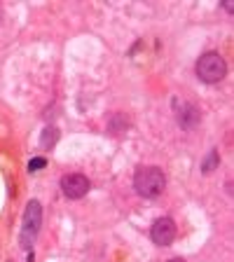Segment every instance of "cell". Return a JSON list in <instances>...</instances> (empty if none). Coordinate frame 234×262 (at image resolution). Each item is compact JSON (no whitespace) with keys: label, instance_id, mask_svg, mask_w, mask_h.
<instances>
[{"label":"cell","instance_id":"obj_3","mask_svg":"<svg viewBox=\"0 0 234 262\" xmlns=\"http://www.w3.org/2000/svg\"><path fill=\"white\" fill-rule=\"evenodd\" d=\"M195 71H197V77L202 82L216 84V82H220L227 75V63H225V59L218 52H206V54H202L197 59Z\"/></svg>","mask_w":234,"mask_h":262},{"label":"cell","instance_id":"obj_11","mask_svg":"<svg viewBox=\"0 0 234 262\" xmlns=\"http://www.w3.org/2000/svg\"><path fill=\"white\" fill-rule=\"evenodd\" d=\"M169 262H185L183 257H174V260H169Z\"/></svg>","mask_w":234,"mask_h":262},{"label":"cell","instance_id":"obj_5","mask_svg":"<svg viewBox=\"0 0 234 262\" xmlns=\"http://www.w3.org/2000/svg\"><path fill=\"white\" fill-rule=\"evenodd\" d=\"M174 113L183 129H195V126L202 122L199 108H197L195 103H190V101H174Z\"/></svg>","mask_w":234,"mask_h":262},{"label":"cell","instance_id":"obj_6","mask_svg":"<svg viewBox=\"0 0 234 262\" xmlns=\"http://www.w3.org/2000/svg\"><path fill=\"white\" fill-rule=\"evenodd\" d=\"M150 236H153V241L157 246H169L174 244L176 239V223L171 218H157L153 225V229H150Z\"/></svg>","mask_w":234,"mask_h":262},{"label":"cell","instance_id":"obj_4","mask_svg":"<svg viewBox=\"0 0 234 262\" xmlns=\"http://www.w3.org/2000/svg\"><path fill=\"white\" fill-rule=\"evenodd\" d=\"M89 178L82 173H68L61 178V192H63V196H68V199H82V196H87L89 192Z\"/></svg>","mask_w":234,"mask_h":262},{"label":"cell","instance_id":"obj_8","mask_svg":"<svg viewBox=\"0 0 234 262\" xmlns=\"http://www.w3.org/2000/svg\"><path fill=\"white\" fill-rule=\"evenodd\" d=\"M220 166V155H218V150H208V155L206 157L202 159V166H199V169H202V173H213V171L218 169Z\"/></svg>","mask_w":234,"mask_h":262},{"label":"cell","instance_id":"obj_2","mask_svg":"<svg viewBox=\"0 0 234 262\" xmlns=\"http://www.w3.org/2000/svg\"><path fill=\"white\" fill-rule=\"evenodd\" d=\"M40 227H42V204L38 199H31L26 204V211H24L22 234H19V246H22L24 251H31L33 244L38 241Z\"/></svg>","mask_w":234,"mask_h":262},{"label":"cell","instance_id":"obj_10","mask_svg":"<svg viewBox=\"0 0 234 262\" xmlns=\"http://www.w3.org/2000/svg\"><path fill=\"white\" fill-rule=\"evenodd\" d=\"M42 166H47V159H45V157H33L31 162H28V171H31V173L40 171Z\"/></svg>","mask_w":234,"mask_h":262},{"label":"cell","instance_id":"obj_7","mask_svg":"<svg viewBox=\"0 0 234 262\" xmlns=\"http://www.w3.org/2000/svg\"><path fill=\"white\" fill-rule=\"evenodd\" d=\"M126 129H129V120H126V115L115 113L113 117L108 120V131L113 134V136H120V134H124Z\"/></svg>","mask_w":234,"mask_h":262},{"label":"cell","instance_id":"obj_9","mask_svg":"<svg viewBox=\"0 0 234 262\" xmlns=\"http://www.w3.org/2000/svg\"><path fill=\"white\" fill-rule=\"evenodd\" d=\"M56 141H59V129H56V126H47V129L42 131V136H40V145H42L45 150H52V147L56 145Z\"/></svg>","mask_w":234,"mask_h":262},{"label":"cell","instance_id":"obj_1","mask_svg":"<svg viewBox=\"0 0 234 262\" xmlns=\"http://www.w3.org/2000/svg\"><path fill=\"white\" fill-rule=\"evenodd\" d=\"M166 187V176L159 166H141L134 176V190L136 194L145 196V199H155L159 196Z\"/></svg>","mask_w":234,"mask_h":262}]
</instances>
